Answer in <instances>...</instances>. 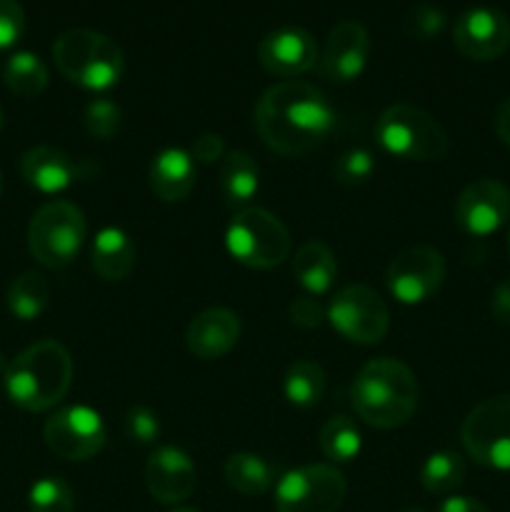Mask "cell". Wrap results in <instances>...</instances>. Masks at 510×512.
Wrapping results in <instances>:
<instances>
[{"label":"cell","mask_w":510,"mask_h":512,"mask_svg":"<svg viewBox=\"0 0 510 512\" xmlns=\"http://www.w3.org/2000/svg\"><path fill=\"white\" fill-rule=\"evenodd\" d=\"M225 245L238 263L255 270H268L290 255V233L280 218L265 208L250 205L238 210L225 230Z\"/></svg>","instance_id":"52a82bcc"},{"label":"cell","mask_w":510,"mask_h":512,"mask_svg":"<svg viewBox=\"0 0 510 512\" xmlns=\"http://www.w3.org/2000/svg\"><path fill=\"white\" fill-rule=\"evenodd\" d=\"M375 138L385 153L415 163H435L448 155L450 140L443 125L410 103H395L380 113Z\"/></svg>","instance_id":"5b68a950"},{"label":"cell","mask_w":510,"mask_h":512,"mask_svg":"<svg viewBox=\"0 0 510 512\" xmlns=\"http://www.w3.org/2000/svg\"><path fill=\"white\" fill-rule=\"evenodd\" d=\"M370 35L358 20H340L333 25L325 40L323 53L318 55V70L333 83H350L368 65Z\"/></svg>","instance_id":"9a60e30c"},{"label":"cell","mask_w":510,"mask_h":512,"mask_svg":"<svg viewBox=\"0 0 510 512\" xmlns=\"http://www.w3.org/2000/svg\"><path fill=\"white\" fill-rule=\"evenodd\" d=\"M343 473L335 465L313 463L285 473L275 485L278 512H338L345 500Z\"/></svg>","instance_id":"9c48e42d"},{"label":"cell","mask_w":510,"mask_h":512,"mask_svg":"<svg viewBox=\"0 0 510 512\" xmlns=\"http://www.w3.org/2000/svg\"><path fill=\"white\" fill-rule=\"evenodd\" d=\"M490 310H493V318L498 323L510 325V280H503V283L495 288L493 300H490Z\"/></svg>","instance_id":"74e56055"},{"label":"cell","mask_w":510,"mask_h":512,"mask_svg":"<svg viewBox=\"0 0 510 512\" xmlns=\"http://www.w3.org/2000/svg\"><path fill=\"white\" fill-rule=\"evenodd\" d=\"M258 63L278 78H295L308 73L318 63V43L313 35L298 25L275 28L260 40Z\"/></svg>","instance_id":"2e32d148"},{"label":"cell","mask_w":510,"mask_h":512,"mask_svg":"<svg viewBox=\"0 0 510 512\" xmlns=\"http://www.w3.org/2000/svg\"><path fill=\"white\" fill-rule=\"evenodd\" d=\"M445 23H448L445 13L433 3H415L403 18L405 33L415 40L435 38V35L443 33Z\"/></svg>","instance_id":"d6a6232c"},{"label":"cell","mask_w":510,"mask_h":512,"mask_svg":"<svg viewBox=\"0 0 510 512\" xmlns=\"http://www.w3.org/2000/svg\"><path fill=\"white\" fill-rule=\"evenodd\" d=\"M335 110L328 95L313 83L283 80L260 95L255 105V130L270 150L280 155H305L330 138Z\"/></svg>","instance_id":"6da1fadb"},{"label":"cell","mask_w":510,"mask_h":512,"mask_svg":"<svg viewBox=\"0 0 510 512\" xmlns=\"http://www.w3.org/2000/svg\"><path fill=\"white\" fill-rule=\"evenodd\" d=\"M460 440L478 465L510 470V393L475 405L463 420Z\"/></svg>","instance_id":"ba28073f"},{"label":"cell","mask_w":510,"mask_h":512,"mask_svg":"<svg viewBox=\"0 0 510 512\" xmlns=\"http://www.w3.org/2000/svg\"><path fill=\"white\" fill-rule=\"evenodd\" d=\"M225 483L240 495H263L273 488V468L255 453H235L223 465Z\"/></svg>","instance_id":"cb8c5ba5"},{"label":"cell","mask_w":510,"mask_h":512,"mask_svg":"<svg viewBox=\"0 0 510 512\" xmlns=\"http://www.w3.org/2000/svg\"><path fill=\"white\" fill-rule=\"evenodd\" d=\"M20 175H23V180L30 188L53 195L70 188L80 175V170L73 163V158L63 153V150L53 148V145H38V148H30L23 155Z\"/></svg>","instance_id":"d6986e66"},{"label":"cell","mask_w":510,"mask_h":512,"mask_svg":"<svg viewBox=\"0 0 510 512\" xmlns=\"http://www.w3.org/2000/svg\"><path fill=\"white\" fill-rule=\"evenodd\" d=\"M73 358L58 340H40L25 348L5 370V390L18 408L43 413L68 395Z\"/></svg>","instance_id":"3957f363"},{"label":"cell","mask_w":510,"mask_h":512,"mask_svg":"<svg viewBox=\"0 0 510 512\" xmlns=\"http://www.w3.org/2000/svg\"><path fill=\"white\" fill-rule=\"evenodd\" d=\"M43 440L58 458L90 460L103 450L108 440L103 418L88 405H70L50 415L43 428Z\"/></svg>","instance_id":"8fae6325"},{"label":"cell","mask_w":510,"mask_h":512,"mask_svg":"<svg viewBox=\"0 0 510 512\" xmlns=\"http://www.w3.org/2000/svg\"><path fill=\"white\" fill-rule=\"evenodd\" d=\"M495 133L510 148V98H505L495 113Z\"/></svg>","instance_id":"ab89813d"},{"label":"cell","mask_w":510,"mask_h":512,"mask_svg":"<svg viewBox=\"0 0 510 512\" xmlns=\"http://www.w3.org/2000/svg\"><path fill=\"white\" fill-rule=\"evenodd\" d=\"M328 378L315 360H295L283 378V393L295 408H313L323 400Z\"/></svg>","instance_id":"d4e9b609"},{"label":"cell","mask_w":510,"mask_h":512,"mask_svg":"<svg viewBox=\"0 0 510 512\" xmlns=\"http://www.w3.org/2000/svg\"><path fill=\"white\" fill-rule=\"evenodd\" d=\"M50 303V285L35 270L18 275L8 288V308L18 320H35Z\"/></svg>","instance_id":"484cf974"},{"label":"cell","mask_w":510,"mask_h":512,"mask_svg":"<svg viewBox=\"0 0 510 512\" xmlns=\"http://www.w3.org/2000/svg\"><path fill=\"white\" fill-rule=\"evenodd\" d=\"M5 85L20 98H35L48 88V68L35 53L20 50L5 63Z\"/></svg>","instance_id":"4316f807"},{"label":"cell","mask_w":510,"mask_h":512,"mask_svg":"<svg viewBox=\"0 0 510 512\" xmlns=\"http://www.w3.org/2000/svg\"><path fill=\"white\" fill-rule=\"evenodd\" d=\"M195 168L193 155L180 148H165L150 163V188L163 203H180L195 188Z\"/></svg>","instance_id":"ffe728a7"},{"label":"cell","mask_w":510,"mask_h":512,"mask_svg":"<svg viewBox=\"0 0 510 512\" xmlns=\"http://www.w3.org/2000/svg\"><path fill=\"white\" fill-rule=\"evenodd\" d=\"M260 168L245 150L225 153L220 160V190L230 205H243L258 193Z\"/></svg>","instance_id":"603a6c76"},{"label":"cell","mask_w":510,"mask_h":512,"mask_svg":"<svg viewBox=\"0 0 510 512\" xmlns=\"http://www.w3.org/2000/svg\"><path fill=\"white\" fill-rule=\"evenodd\" d=\"M508 250H510V238H508Z\"/></svg>","instance_id":"f6af8a7d"},{"label":"cell","mask_w":510,"mask_h":512,"mask_svg":"<svg viewBox=\"0 0 510 512\" xmlns=\"http://www.w3.org/2000/svg\"><path fill=\"white\" fill-rule=\"evenodd\" d=\"M195 163H215V160L225 158V140L220 135L205 133L200 135L193 143V150H190Z\"/></svg>","instance_id":"8d00e7d4"},{"label":"cell","mask_w":510,"mask_h":512,"mask_svg":"<svg viewBox=\"0 0 510 512\" xmlns=\"http://www.w3.org/2000/svg\"><path fill=\"white\" fill-rule=\"evenodd\" d=\"M418 395L415 373L395 358L368 360L350 388L358 418L380 430H393L408 423L418 408Z\"/></svg>","instance_id":"7a4b0ae2"},{"label":"cell","mask_w":510,"mask_h":512,"mask_svg":"<svg viewBox=\"0 0 510 512\" xmlns=\"http://www.w3.org/2000/svg\"><path fill=\"white\" fill-rule=\"evenodd\" d=\"M55 68L85 90H110L120 83L125 58L120 45L90 28H70L53 43Z\"/></svg>","instance_id":"277c9868"},{"label":"cell","mask_w":510,"mask_h":512,"mask_svg":"<svg viewBox=\"0 0 510 512\" xmlns=\"http://www.w3.org/2000/svg\"><path fill=\"white\" fill-rule=\"evenodd\" d=\"M400 512H425V510H420V508H405V510H400Z\"/></svg>","instance_id":"7bdbcfd3"},{"label":"cell","mask_w":510,"mask_h":512,"mask_svg":"<svg viewBox=\"0 0 510 512\" xmlns=\"http://www.w3.org/2000/svg\"><path fill=\"white\" fill-rule=\"evenodd\" d=\"M465 473H468V468H465V460L458 453L440 450V453L430 455L423 468H420V485L433 495L453 493L455 488L463 485Z\"/></svg>","instance_id":"83f0119b"},{"label":"cell","mask_w":510,"mask_h":512,"mask_svg":"<svg viewBox=\"0 0 510 512\" xmlns=\"http://www.w3.org/2000/svg\"><path fill=\"white\" fill-rule=\"evenodd\" d=\"M455 220L475 238L493 235L510 220V190L500 180H475L460 193L455 203Z\"/></svg>","instance_id":"5bb4252c"},{"label":"cell","mask_w":510,"mask_h":512,"mask_svg":"<svg viewBox=\"0 0 510 512\" xmlns=\"http://www.w3.org/2000/svg\"><path fill=\"white\" fill-rule=\"evenodd\" d=\"M25 30V13L18 0H0V50L18 43Z\"/></svg>","instance_id":"e575fe53"},{"label":"cell","mask_w":510,"mask_h":512,"mask_svg":"<svg viewBox=\"0 0 510 512\" xmlns=\"http://www.w3.org/2000/svg\"><path fill=\"white\" fill-rule=\"evenodd\" d=\"M453 43L470 60L500 58L510 48V18L490 5L465 10L455 20Z\"/></svg>","instance_id":"4fadbf2b"},{"label":"cell","mask_w":510,"mask_h":512,"mask_svg":"<svg viewBox=\"0 0 510 512\" xmlns=\"http://www.w3.org/2000/svg\"><path fill=\"white\" fill-rule=\"evenodd\" d=\"M438 512H490L480 500L468 498V495H453L440 505Z\"/></svg>","instance_id":"f35d334b"},{"label":"cell","mask_w":510,"mask_h":512,"mask_svg":"<svg viewBox=\"0 0 510 512\" xmlns=\"http://www.w3.org/2000/svg\"><path fill=\"white\" fill-rule=\"evenodd\" d=\"M0 195H3V173H0Z\"/></svg>","instance_id":"ee69618b"},{"label":"cell","mask_w":510,"mask_h":512,"mask_svg":"<svg viewBox=\"0 0 510 512\" xmlns=\"http://www.w3.org/2000/svg\"><path fill=\"white\" fill-rule=\"evenodd\" d=\"M83 125L88 130V135H93V138L110 140L113 135H118L120 125H123V110L113 100L98 98L93 103H88V108H85Z\"/></svg>","instance_id":"4dcf8cb0"},{"label":"cell","mask_w":510,"mask_h":512,"mask_svg":"<svg viewBox=\"0 0 510 512\" xmlns=\"http://www.w3.org/2000/svg\"><path fill=\"white\" fill-rule=\"evenodd\" d=\"M325 318L345 340L358 345H375L390 328L388 305L375 290L365 285H345L330 298Z\"/></svg>","instance_id":"30bf717a"},{"label":"cell","mask_w":510,"mask_h":512,"mask_svg":"<svg viewBox=\"0 0 510 512\" xmlns=\"http://www.w3.org/2000/svg\"><path fill=\"white\" fill-rule=\"evenodd\" d=\"M170 512H198V510H193V508H175V510H170Z\"/></svg>","instance_id":"60d3db41"},{"label":"cell","mask_w":510,"mask_h":512,"mask_svg":"<svg viewBox=\"0 0 510 512\" xmlns=\"http://www.w3.org/2000/svg\"><path fill=\"white\" fill-rule=\"evenodd\" d=\"M88 235L83 210L70 200L45 203L28 225V250L43 268L63 270L78 258Z\"/></svg>","instance_id":"8992f818"},{"label":"cell","mask_w":510,"mask_h":512,"mask_svg":"<svg viewBox=\"0 0 510 512\" xmlns=\"http://www.w3.org/2000/svg\"><path fill=\"white\" fill-rule=\"evenodd\" d=\"M125 435L138 445H150L160 438V420L145 405H135L125 413Z\"/></svg>","instance_id":"836d02e7"},{"label":"cell","mask_w":510,"mask_h":512,"mask_svg":"<svg viewBox=\"0 0 510 512\" xmlns=\"http://www.w3.org/2000/svg\"><path fill=\"white\" fill-rule=\"evenodd\" d=\"M93 270L108 283L125 280L135 268V245L120 228H103L93 240Z\"/></svg>","instance_id":"44dd1931"},{"label":"cell","mask_w":510,"mask_h":512,"mask_svg":"<svg viewBox=\"0 0 510 512\" xmlns=\"http://www.w3.org/2000/svg\"><path fill=\"white\" fill-rule=\"evenodd\" d=\"M3 123H5V113H3V108H0V130H3Z\"/></svg>","instance_id":"b9f144b4"},{"label":"cell","mask_w":510,"mask_h":512,"mask_svg":"<svg viewBox=\"0 0 510 512\" xmlns=\"http://www.w3.org/2000/svg\"><path fill=\"white\" fill-rule=\"evenodd\" d=\"M240 338V320L228 308H208L195 315L185 333L188 350L200 360H218L235 348Z\"/></svg>","instance_id":"ac0fdd59"},{"label":"cell","mask_w":510,"mask_h":512,"mask_svg":"<svg viewBox=\"0 0 510 512\" xmlns=\"http://www.w3.org/2000/svg\"><path fill=\"white\" fill-rule=\"evenodd\" d=\"M360 430L348 415H335L320 428V450L330 463H350L360 453Z\"/></svg>","instance_id":"f1b7e54d"},{"label":"cell","mask_w":510,"mask_h":512,"mask_svg":"<svg viewBox=\"0 0 510 512\" xmlns=\"http://www.w3.org/2000/svg\"><path fill=\"white\" fill-rule=\"evenodd\" d=\"M145 483H148L150 495L163 505L183 503L193 495L198 473L185 450L175 445H163L155 450L145 465Z\"/></svg>","instance_id":"e0dca14e"},{"label":"cell","mask_w":510,"mask_h":512,"mask_svg":"<svg viewBox=\"0 0 510 512\" xmlns=\"http://www.w3.org/2000/svg\"><path fill=\"white\" fill-rule=\"evenodd\" d=\"M30 512H73L75 495L63 478H43L30 488Z\"/></svg>","instance_id":"f546056e"},{"label":"cell","mask_w":510,"mask_h":512,"mask_svg":"<svg viewBox=\"0 0 510 512\" xmlns=\"http://www.w3.org/2000/svg\"><path fill=\"white\" fill-rule=\"evenodd\" d=\"M293 275L305 293L325 295L333 288L338 278V263H335L333 250L320 240H308L298 248L293 258Z\"/></svg>","instance_id":"7402d4cb"},{"label":"cell","mask_w":510,"mask_h":512,"mask_svg":"<svg viewBox=\"0 0 510 512\" xmlns=\"http://www.w3.org/2000/svg\"><path fill=\"white\" fill-rule=\"evenodd\" d=\"M288 315H290V323H293L295 328H303V330L320 328L323 320H328L325 318V308L318 303V298H313V295L295 298L293 303H290Z\"/></svg>","instance_id":"d590c367"},{"label":"cell","mask_w":510,"mask_h":512,"mask_svg":"<svg viewBox=\"0 0 510 512\" xmlns=\"http://www.w3.org/2000/svg\"><path fill=\"white\" fill-rule=\"evenodd\" d=\"M445 258L430 245H413L395 255L388 265V290L405 305H420L433 298L445 283Z\"/></svg>","instance_id":"7c38bea8"},{"label":"cell","mask_w":510,"mask_h":512,"mask_svg":"<svg viewBox=\"0 0 510 512\" xmlns=\"http://www.w3.org/2000/svg\"><path fill=\"white\" fill-rule=\"evenodd\" d=\"M375 173V158L368 148H350L335 160L333 178L340 185H363Z\"/></svg>","instance_id":"1f68e13d"}]
</instances>
